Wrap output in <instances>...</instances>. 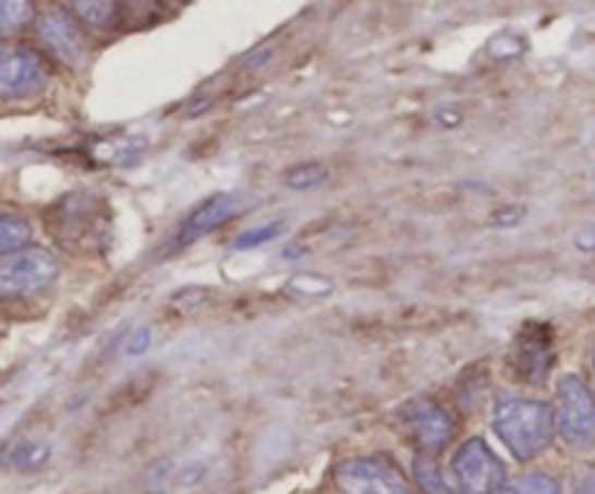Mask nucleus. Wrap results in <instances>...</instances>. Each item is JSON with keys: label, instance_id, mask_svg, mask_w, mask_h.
Here are the masks:
<instances>
[{"label": "nucleus", "instance_id": "9d476101", "mask_svg": "<svg viewBox=\"0 0 595 494\" xmlns=\"http://www.w3.org/2000/svg\"><path fill=\"white\" fill-rule=\"evenodd\" d=\"M244 209L242 198L239 195H212L209 201H204L198 209H192L190 218L181 225V233H178V244H192L198 242L201 236L212 233L221 225H227L230 218H235Z\"/></svg>", "mask_w": 595, "mask_h": 494}, {"label": "nucleus", "instance_id": "39448f33", "mask_svg": "<svg viewBox=\"0 0 595 494\" xmlns=\"http://www.w3.org/2000/svg\"><path fill=\"white\" fill-rule=\"evenodd\" d=\"M56 277V256L44 248H24L0 256V294H33L50 286Z\"/></svg>", "mask_w": 595, "mask_h": 494}, {"label": "nucleus", "instance_id": "20e7f679", "mask_svg": "<svg viewBox=\"0 0 595 494\" xmlns=\"http://www.w3.org/2000/svg\"><path fill=\"white\" fill-rule=\"evenodd\" d=\"M340 494H410L404 474L380 457H352L337 466Z\"/></svg>", "mask_w": 595, "mask_h": 494}, {"label": "nucleus", "instance_id": "7ed1b4c3", "mask_svg": "<svg viewBox=\"0 0 595 494\" xmlns=\"http://www.w3.org/2000/svg\"><path fill=\"white\" fill-rule=\"evenodd\" d=\"M450 474L459 494H497L506 486V466L479 436L459 445L450 462Z\"/></svg>", "mask_w": 595, "mask_h": 494}, {"label": "nucleus", "instance_id": "4be33fe9", "mask_svg": "<svg viewBox=\"0 0 595 494\" xmlns=\"http://www.w3.org/2000/svg\"><path fill=\"white\" fill-rule=\"evenodd\" d=\"M155 494H157V492H155Z\"/></svg>", "mask_w": 595, "mask_h": 494}, {"label": "nucleus", "instance_id": "9b49d317", "mask_svg": "<svg viewBox=\"0 0 595 494\" xmlns=\"http://www.w3.org/2000/svg\"><path fill=\"white\" fill-rule=\"evenodd\" d=\"M29 239H33V227H29L26 218L3 216V213H0V253H3V256L21 251Z\"/></svg>", "mask_w": 595, "mask_h": 494}, {"label": "nucleus", "instance_id": "423d86ee", "mask_svg": "<svg viewBox=\"0 0 595 494\" xmlns=\"http://www.w3.org/2000/svg\"><path fill=\"white\" fill-rule=\"evenodd\" d=\"M398 419H401V425H404L406 434L413 436V443L418 445L422 454L441 451L450 443L453 431H457L453 417L433 399L406 401L404 408L398 410Z\"/></svg>", "mask_w": 595, "mask_h": 494}, {"label": "nucleus", "instance_id": "f8f14e48", "mask_svg": "<svg viewBox=\"0 0 595 494\" xmlns=\"http://www.w3.org/2000/svg\"><path fill=\"white\" fill-rule=\"evenodd\" d=\"M497 494H561V486L549 474L535 471V474H523V478L511 480Z\"/></svg>", "mask_w": 595, "mask_h": 494}, {"label": "nucleus", "instance_id": "f3484780", "mask_svg": "<svg viewBox=\"0 0 595 494\" xmlns=\"http://www.w3.org/2000/svg\"><path fill=\"white\" fill-rule=\"evenodd\" d=\"M73 12H78V15L85 17L87 24L105 26L113 17L117 7H113V3H73Z\"/></svg>", "mask_w": 595, "mask_h": 494}, {"label": "nucleus", "instance_id": "f03ea898", "mask_svg": "<svg viewBox=\"0 0 595 494\" xmlns=\"http://www.w3.org/2000/svg\"><path fill=\"white\" fill-rule=\"evenodd\" d=\"M555 419L558 434L572 448L595 445V393L579 375H563L555 387Z\"/></svg>", "mask_w": 595, "mask_h": 494}, {"label": "nucleus", "instance_id": "0eeeda50", "mask_svg": "<svg viewBox=\"0 0 595 494\" xmlns=\"http://www.w3.org/2000/svg\"><path fill=\"white\" fill-rule=\"evenodd\" d=\"M509 364L520 382H544L555 364V335L546 323H526L511 344Z\"/></svg>", "mask_w": 595, "mask_h": 494}, {"label": "nucleus", "instance_id": "a211bd4d", "mask_svg": "<svg viewBox=\"0 0 595 494\" xmlns=\"http://www.w3.org/2000/svg\"><path fill=\"white\" fill-rule=\"evenodd\" d=\"M523 213H526V209L523 207H502V209H497V213H494V225H500V227H511V225H518L520 218H523Z\"/></svg>", "mask_w": 595, "mask_h": 494}, {"label": "nucleus", "instance_id": "4468645a", "mask_svg": "<svg viewBox=\"0 0 595 494\" xmlns=\"http://www.w3.org/2000/svg\"><path fill=\"white\" fill-rule=\"evenodd\" d=\"M328 178V169L323 164H302L294 166L291 172L286 174L288 186H294V190H311V186H317Z\"/></svg>", "mask_w": 595, "mask_h": 494}, {"label": "nucleus", "instance_id": "2eb2a0df", "mask_svg": "<svg viewBox=\"0 0 595 494\" xmlns=\"http://www.w3.org/2000/svg\"><path fill=\"white\" fill-rule=\"evenodd\" d=\"M415 478L422 483V489L427 494H448L445 483H441V474L436 469V460H433V454H422L418 462H415Z\"/></svg>", "mask_w": 595, "mask_h": 494}, {"label": "nucleus", "instance_id": "1a4fd4ad", "mask_svg": "<svg viewBox=\"0 0 595 494\" xmlns=\"http://www.w3.org/2000/svg\"><path fill=\"white\" fill-rule=\"evenodd\" d=\"M38 35L50 47L52 56H59L64 64H78V61L85 59V35L76 26V21L64 15V12H47L38 21Z\"/></svg>", "mask_w": 595, "mask_h": 494}, {"label": "nucleus", "instance_id": "ddd939ff", "mask_svg": "<svg viewBox=\"0 0 595 494\" xmlns=\"http://www.w3.org/2000/svg\"><path fill=\"white\" fill-rule=\"evenodd\" d=\"M33 17V7L24 0H0V33H15Z\"/></svg>", "mask_w": 595, "mask_h": 494}, {"label": "nucleus", "instance_id": "6e6552de", "mask_svg": "<svg viewBox=\"0 0 595 494\" xmlns=\"http://www.w3.org/2000/svg\"><path fill=\"white\" fill-rule=\"evenodd\" d=\"M47 82V68L38 52L26 47H0V96L24 99L41 91Z\"/></svg>", "mask_w": 595, "mask_h": 494}, {"label": "nucleus", "instance_id": "6ab92c4d", "mask_svg": "<svg viewBox=\"0 0 595 494\" xmlns=\"http://www.w3.org/2000/svg\"><path fill=\"white\" fill-rule=\"evenodd\" d=\"M575 494H595V469L581 471L575 480Z\"/></svg>", "mask_w": 595, "mask_h": 494}, {"label": "nucleus", "instance_id": "dca6fc26", "mask_svg": "<svg viewBox=\"0 0 595 494\" xmlns=\"http://www.w3.org/2000/svg\"><path fill=\"white\" fill-rule=\"evenodd\" d=\"M282 233V225H262L256 230H244L242 236H235L233 248L235 251H251V248H262L268 244L270 239H277Z\"/></svg>", "mask_w": 595, "mask_h": 494}, {"label": "nucleus", "instance_id": "412c9836", "mask_svg": "<svg viewBox=\"0 0 595 494\" xmlns=\"http://www.w3.org/2000/svg\"><path fill=\"white\" fill-rule=\"evenodd\" d=\"M593 370H595V349H593Z\"/></svg>", "mask_w": 595, "mask_h": 494}, {"label": "nucleus", "instance_id": "f257e3e1", "mask_svg": "<svg viewBox=\"0 0 595 494\" xmlns=\"http://www.w3.org/2000/svg\"><path fill=\"white\" fill-rule=\"evenodd\" d=\"M494 431L520 462L532 460L552 443L555 413L546 401L502 399L494 408Z\"/></svg>", "mask_w": 595, "mask_h": 494}, {"label": "nucleus", "instance_id": "aec40b11", "mask_svg": "<svg viewBox=\"0 0 595 494\" xmlns=\"http://www.w3.org/2000/svg\"><path fill=\"white\" fill-rule=\"evenodd\" d=\"M575 244H579L581 251H595V225H587L584 230H581L579 236H575Z\"/></svg>", "mask_w": 595, "mask_h": 494}]
</instances>
